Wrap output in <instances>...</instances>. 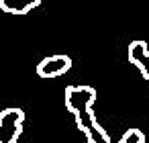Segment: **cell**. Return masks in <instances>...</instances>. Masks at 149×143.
<instances>
[{
    "label": "cell",
    "mask_w": 149,
    "mask_h": 143,
    "mask_svg": "<svg viewBox=\"0 0 149 143\" xmlns=\"http://www.w3.org/2000/svg\"><path fill=\"white\" fill-rule=\"evenodd\" d=\"M96 100V90L92 86H68L65 88V108L74 114L78 129L86 135L88 143H110L108 133L96 123L92 114V104Z\"/></svg>",
    "instance_id": "1"
},
{
    "label": "cell",
    "mask_w": 149,
    "mask_h": 143,
    "mask_svg": "<svg viewBox=\"0 0 149 143\" xmlns=\"http://www.w3.org/2000/svg\"><path fill=\"white\" fill-rule=\"evenodd\" d=\"M25 110L10 106L0 110V143H17L23 133Z\"/></svg>",
    "instance_id": "2"
},
{
    "label": "cell",
    "mask_w": 149,
    "mask_h": 143,
    "mask_svg": "<svg viewBox=\"0 0 149 143\" xmlns=\"http://www.w3.org/2000/svg\"><path fill=\"white\" fill-rule=\"evenodd\" d=\"M72 68V57L70 55H49V57H43L39 63H37V76L39 78H45V80H51V78H59L63 76L65 72H70Z\"/></svg>",
    "instance_id": "3"
},
{
    "label": "cell",
    "mask_w": 149,
    "mask_h": 143,
    "mask_svg": "<svg viewBox=\"0 0 149 143\" xmlns=\"http://www.w3.org/2000/svg\"><path fill=\"white\" fill-rule=\"evenodd\" d=\"M129 61L133 66H137V70L141 72V76L145 80H149V49L147 43L137 39L129 43Z\"/></svg>",
    "instance_id": "4"
},
{
    "label": "cell",
    "mask_w": 149,
    "mask_h": 143,
    "mask_svg": "<svg viewBox=\"0 0 149 143\" xmlns=\"http://www.w3.org/2000/svg\"><path fill=\"white\" fill-rule=\"evenodd\" d=\"M37 6H41V0H0V10L17 17H25Z\"/></svg>",
    "instance_id": "5"
},
{
    "label": "cell",
    "mask_w": 149,
    "mask_h": 143,
    "mask_svg": "<svg viewBox=\"0 0 149 143\" xmlns=\"http://www.w3.org/2000/svg\"><path fill=\"white\" fill-rule=\"evenodd\" d=\"M118 143H145V133L141 129H129L118 139Z\"/></svg>",
    "instance_id": "6"
}]
</instances>
